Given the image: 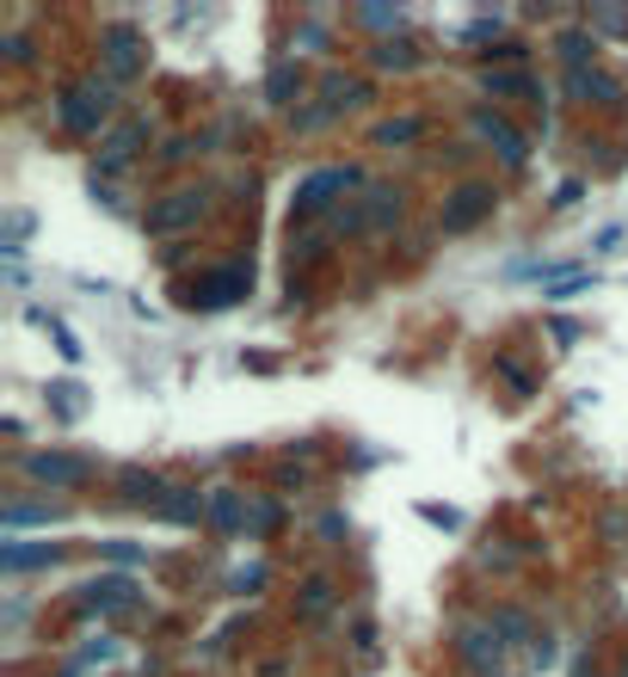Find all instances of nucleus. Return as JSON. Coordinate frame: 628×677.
<instances>
[{
	"instance_id": "nucleus-39",
	"label": "nucleus",
	"mask_w": 628,
	"mask_h": 677,
	"mask_svg": "<svg viewBox=\"0 0 628 677\" xmlns=\"http://www.w3.org/2000/svg\"><path fill=\"white\" fill-rule=\"evenodd\" d=\"M579 197H586V186H579V179H561V191H554V204L567 209V204H579Z\"/></svg>"
},
{
	"instance_id": "nucleus-9",
	"label": "nucleus",
	"mask_w": 628,
	"mask_h": 677,
	"mask_svg": "<svg viewBox=\"0 0 628 677\" xmlns=\"http://www.w3.org/2000/svg\"><path fill=\"white\" fill-rule=\"evenodd\" d=\"M25 474L43 481V487H87L93 481V462L87 456H68V450H31L25 456Z\"/></svg>"
},
{
	"instance_id": "nucleus-37",
	"label": "nucleus",
	"mask_w": 628,
	"mask_h": 677,
	"mask_svg": "<svg viewBox=\"0 0 628 677\" xmlns=\"http://www.w3.org/2000/svg\"><path fill=\"white\" fill-rule=\"evenodd\" d=\"M0 50H7V62H31V43H25L20 31H7V38H0Z\"/></svg>"
},
{
	"instance_id": "nucleus-24",
	"label": "nucleus",
	"mask_w": 628,
	"mask_h": 677,
	"mask_svg": "<svg viewBox=\"0 0 628 677\" xmlns=\"http://www.w3.org/2000/svg\"><path fill=\"white\" fill-rule=\"evenodd\" d=\"M419 117H388V124H376V149H400V142H419Z\"/></svg>"
},
{
	"instance_id": "nucleus-17",
	"label": "nucleus",
	"mask_w": 628,
	"mask_h": 677,
	"mask_svg": "<svg viewBox=\"0 0 628 677\" xmlns=\"http://www.w3.org/2000/svg\"><path fill=\"white\" fill-rule=\"evenodd\" d=\"M266 99L271 105H296V99H303V68H296L290 56H278L266 68Z\"/></svg>"
},
{
	"instance_id": "nucleus-21",
	"label": "nucleus",
	"mask_w": 628,
	"mask_h": 677,
	"mask_svg": "<svg viewBox=\"0 0 628 677\" xmlns=\"http://www.w3.org/2000/svg\"><path fill=\"white\" fill-rule=\"evenodd\" d=\"M480 93L487 99H512V93H536V80L524 68H487L480 75Z\"/></svg>"
},
{
	"instance_id": "nucleus-38",
	"label": "nucleus",
	"mask_w": 628,
	"mask_h": 677,
	"mask_svg": "<svg viewBox=\"0 0 628 677\" xmlns=\"http://www.w3.org/2000/svg\"><path fill=\"white\" fill-rule=\"evenodd\" d=\"M296 43H308V50H321V43H326V31H321L315 20H303V25H296Z\"/></svg>"
},
{
	"instance_id": "nucleus-1",
	"label": "nucleus",
	"mask_w": 628,
	"mask_h": 677,
	"mask_svg": "<svg viewBox=\"0 0 628 677\" xmlns=\"http://www.w3.org/2000/svg\"><path fill=\"white\" fill-rule=\"evenodd\" d=\"M56 117H62L68 136H99L117 117V87L105 75H87L80 87H68V93L56 99Z\"/></svg>"
},
{
	"instance_id": "nucleus-23",
	"label": "nucleus",
	"mask_w": 628,
	"mask_h": 677,
	"mask_svg": "<svg viewBox=\"0 0 628 677\" xmlns=\"http://www.w3.org/2000/svg\"><path fill=\"white\" fill-rule=\"evenodd\" d=\"M62 506H38V499H13L7 506V529H25V524H56Z\"/></svg>"
},
{
	"instance_id": "nucleus-32",
	"label": "nucleus",
	"mask_w": 628,
	"mask_h": 677,
	"mask_svg": "<svg viewBox=\"0 0 628 677\" xmlns=\"http://www.w3.org/2000/svg\"><path fill=\"white\" fill-rule=\"evenodd\" d=\"M204 149H209L204 136H172L167 149H161V161H167V167H179V161H191V154H204Z\"/></svg>"
},
{
	"instance_id": "nucleus-13",
	"label": "nucleus",
	"mask_w": 628,
	"mask_h": 677,
	"mask_svg": "<svg viewBox=\"0 0 628 677\" xmlns=\"http://www.w3.org/2000/svg\"><path fill=\"white\" fill-rule=\"evenodd\" d=\"M480 216H494V186H457L438 222H444V234H469Z\"/></svg>"
},
{
	"instance_id": "nucleus-33",
	"label": "nucleus",
	"mask_w": 628,
	"mask_h": 677,
	"mask_svg": "<svg viewBox=\"0 0 628 677\" xmlns=\"http://www.w3.org/2000/svg\"><path fill=\"white\" fill-rule=\"evenodd\" d=\"M247 529H253V536L278 529V499H259V506H247Z\"/></svg>"
},
{
	"instance_id": "nucleus-5",
	"label": "nucleus",
	"mask_w": 628,
	"mask_h": 677,
	"mask_svg": "<svg viewBox=\"0 0 628 677\" xmlns=\"http://www.w3.org/2000/svg\"><path fill=\"white\" fill-rule=\"evenodd\" d=\"M363 99H370V80L339 75V68H326V75H321V105H296V130H326L333 117L358 112Z\"/></svg>"
},
{
	"instance_id": "nucleus-6",
	"label": "nucleus",
	"mask_w": 628,
	"mask_h": 677,
	"mask_svg": "<svg viewBox=\"0 0 628 677\" xmlns=\"http://www.w3.org/2000/svg\"><path fill=\"white\" fill-rule=\"evenodd\" d=\"M209 197H216L209 186L167 191V197L149 209V234H185V228H197V222H204V209H209Z\"/></svg>"
},
{
	"instance_id": "nucleus-4",
	"label": "nucleus",
	"mask_w": 628,
	"mask_h": 677,
	"mask_svg": "<svg viewBox=\"0 0 628 677\" xmlns=\"http://www.w3.org/2000/svg\"><path fill=\"white\" fill-rule=\"evenodd\" d=\"M99 68H105L112 87H130V80L149 68V43H142V31H136L130 20H112L99 31Z\"/></svg>"
},
{
	"instance_id": "nucleus-42",
	"label": "nucleus",
	"mask_w": 628,
	"mask_h": 677,
	"mask_svg": "<svg viewBox=\"0 0 628 677\" xmlns=\"http://www.w3.org/2000/svg\"><path fill=\"white\" fill-rule=\"evenodd\" d=\"M112 653H117L112 640H93V647H87V653H80V659H87V665H105V659H112Z\"/></svg>"
},
{
	"instance_id": "nucleus-22",
	"label": "nucleus",
	"mask_w": 628,
	"mask_h": 677,
	"mask_svg": "<svg viewBox=\"0 0 628 677\" xmlns=\"http://www.w3.org/2000/svg\"><path fill=\"white\" fill-rule=\"evenodd\" d=\"M487 622H494L499 635H512L517 647H530V653H536V647H542V640H536V622L524 616V610H494V616H487Z\"/></svg>"
},
{
	"instance_id": "nucleus-18",
	"label": "nucleus",
	"mask_w": 628,
	"mask_h": 677,
	"mask_svg": "<svg viewBox=\"0 0 628 677\" xmlns=\"http://www.w3.org/2000/svg\"><path fill=\"white\" fill-rule=\"evenodd\" d=\"M117 487H124V499H130V506H161V499H167V481H161V474H149V469H124L117 474Z\"/></svg>"
},
{
	"instance_id": "nucleus-10",
	"label": "nucleus",
	"mask_w": 628,
	"mask_h": 677,
	"mask_svg": "<svg viewBox=\"0 0 628 677\" xmlns=\"http://www.w3.org/2000/svg\"><path fill=\"white\" fill-rule=\"evenodd\" d=\"M457 659L469 665V672L494 677V665L505 659V640H499L494 622H462V628H457Z\"/></svg>"
},
{
	"instance_id": "nucleus-29",
	"label": "nucleus",
	"mask_w": 628,
	"mask_h": 677,
	"mask_svg": "<svg viewBox=\"0 0 628 677\" xmlns=\"http://www.w3.org/2000/svg\"><path fill=\"white\" fill-rule=\"evenodd\" d=\"M591 283H598V278H591V271H567V278H554V283H549V290H542V296H554V302H567V296H586Z\"/></svg>"
},
{
	"instance_id": "nucleus-3",
	"label": "nucleus",
	"mask_w": 628,
	"mask_h": 677,
	"mask_svg": "<svg viewBox=\"0 0 628 677\" xmlns=\"http://www.w3.org/2000/svg\"><path fill=\"white\" fill-rule=\"evenodd\" d=\"M395 222H400V191L395 186H363L326 228H333V234H388Z\"/></svg>"
},
{
	"instance_id": "nucleus-11",
	"label": "nucleus",
	"mask_w": 628,
	"mask_h": 677,
	"mask_svg": "<svg viewBox=\"0 0 628 677\" xmlns=\"http://www.w3.org/2000/svg\"><path fill=\"white\" fill-rule=\"evenodd\" d=\"M142 142H149V117H124V124L99 142V179H117V173L142 154Z\"/></svg>"
},
{
	"instance_id": "nucleus-27",
	"label": "nucleus",
	"mask_w": 628,
	"mask_h": 677,
	"mask_svg": "<svg viewBox=\"0 0 628 677\" xmlns=\"http://www.w3.org/2000/svg\"><path fill=\"white\" fill-rule=\"evenodd\" d=\"M99 554H105V561H117V566L149 561V548H142V542H124V536H112V542H99Z\"/></svg>"
},
{
	"instance_id": "nucleus-30",
	"label": "nucleus",
	"mask_w": 628,
	"mask_h": 677,
	"mask_svg": "<svg viewBox=\"0 0 628 677\" xmlns=\"http://www.w3.org/2000/svg\"><path fill=\"white\" fill-rule=\"evenodd\" d=\"M376 62H382V68H413V43H400V38H382L376 43Z\"/></svg>"
},
{
	"instance_id": "nucleus-31",
	"label": "nucleus",
	"mask_w": 628,
	"mask_h": 677,
	"mask_svg": "<svg viewBox=\"0 0 628 677\" xmlns=\"http://www.w3.org/2000/svg\"><path fill=\"white\" fill-rule=\"evenodd\" d=\"M321 610H333V579H308L303 585V616H321Z\"/></svg>"
},
{
	"instance_id": "nucleus-7",
	"label": "nucleus",
	"mask_w": 628,
	"mask_h": 677,
	"mask_svg": "<svg viewBox=\"0 0 628 677\" xmlns=\"http://www.w3.org/2000/svg\"><path fill=\"white\" fill-rule=\"evenodd\" d=\"M469 130H475V142H487V149H494L512 173L530 161V142H524V130H517V124H505L494 105H475V112H469Z\"/></svg>"
},
{
	"instance_id": "nucleus-8",
	"label": "nucleus",
	"mask_w": 628,
	"mask_h": 677,
	"mask_svg": "<svg viewBox=\"0 0 628 677\" xmlns=\"http://www.w3.org/2000/svg\"><path fill=\"white\" fill-rule=\"evenodd\" d=\"M253 290V271L247 265H216V271H204V278L191 283V308H234V302Z\"/></svg>"
},
{
	"instance_id": "nucleus-35",
	"label": "nucleus",
	"mask_w": 628,
	"mask_h": 677,
	"mask_svg": "<svg viewBox=\"0 0 628 677\" xmlns=\"http://www.w3.org/2000/svg\"><path fill=\"white\" fill-rule=\"evenodd\" d=\"M50 338H56V352H62V358H68V363H80V338L68 333L62 320H50Z\"/></svg>"
},
{
	"instance_id": "nucleus-40",
	"label": "nucleus",
	"mask_w": 628,
	"mask_h": 677,
	"mask_svg": "<svg viewBox=\"0 0 628 677\" xmlns=\"http://www.w3.org/2000/svg\"><path fill=\"white\" fill-rule=\"evenodd\" d=\"M266 585V566H247V573H234V591H259Z\"/></svg>"
},
{
	"instance_id": "nucleus-36",
	"label": "nucleus",
	"mask_w": 628,
	"mask_h": 677,
	"mask_svg": "<svg viewBox=\"0 0 628 677\" xmlns=\"http://www.w3.org/2000/svg\"><path fill=\"white\" fill-rule=\"evenodd\" d=\"M419 518H425V524H444V529L462 524V511H450V506H419Z\"/></svg>"
},
{
	"instance_id": "nucleus-25",
	"label": "nucleus",
	"mask_w": 628,
	"mask_h": 677,
	"mask_svg": "<svg viewBox=\"0 0 628 677\" xmlns=\"http://www.w3.org/2000/svg\"><path fill=\"white\" fill-rule=\"evenodd\" d=\"M499 31H505V20H499V13H480V20H469L462 25V43H499Z\"/></svg>"
},
{
	"instance_id": "nucleus-19",
	"label": "nucleus",
	"mask_w": 628,
	"mask_h": 677,
	"mask_svg": "<svg viewBox=\"0 0 628 677\" xmlns=\"http://www.w3.org/2000/svg\"><path fill=\"white\" fill-rule=\"evenodd\" d=\"M591 50H598V31H586V25H573V31H561L554 38V56H561V68H591Z\"/></svg>"
},
{
	"instance_id": "nucleus-28",
	"label": "nucleus",
	"mask_w": 628,
	"mask_h": 677,
	"mask_svg": "<svg viewBox=\"0 0 628 677\" xmlns=\"http://www.w3.org/2000/svg\"><path fill=\"white\" fill-rule=\"evenodd\" d=\"M586 31H610V38H628V13H610V7H591Z\"/></svg>"
},
{
	"instance_id": "nucleus-14",
	"label": "nucleus",
	"mask_w": 628,
	"mask_h": 677,
	"mask_svg": "<svg viewBox=\"0 0 628 677\" xmlns=\"http://www.w3.org/2000/svg\"><path fill=\"white\" fill-rule=\"evenodd\" d=\"M567 99H579V105H623V87H616L604 68H573V75H567Z\"/></svg>"
},
{
	"instance_id": "nucleus-15",
	"label": "nucleus",
	"mask_w": 628,
	"mask_h": 677,
	"mask_svg": "<svg viewBox=\"0 0 628 677\" xmlns=\"http://www.w3.org/2000/svg\"><path fill=\"white\" fill-rule=\"evenodd\" d=\"M62 548L56 542H25V536H13V542L0 548V566L7 573H38V566H56Z\"/></svg>"
},
{
	"instance_id": "nucleus-12",
	"label": "nucleus",
	"mask_w": 628,
	"mask_h": 677,
	"mask_svg": "<svg viewBox=\"0 0 628 677\" xmlns=\"http://www.w3.org/2000/svg\"><path fill=\"white\" fill-rule=\"evenodd\" d=\"M136 603V579L130 573H99L93 585H80V616H117Z\"/></svg>"
},
{
	"instance_id": "nucleus-34",
	"label": "nucleus",
	"mask_w": 628,
	"mask_h": 677,
	"mask_svg": "<svg viewBox=\"0 0 628 677\" xmlns=\"http://www.w3.org/2000/svg\"><path fill=\"white\" fill-rule=\"evenodd\" d=\"M50 400H56L62 419H80V382H56V388H50Z\"/></svg>"
},
{
	"instance_id": "nucleus-16",
	"label": "nucleus",
	"mask_w": 628,
	"mask_h": 677,
	"mask_svg": "<svg viewBox=\"0 0 628 677\" xmlns=\"http://www.w3.org/2000/svg\"><path fill=\"white\" fill-rule=\"evenodd\" d=\"M154 518H161V524H197V518H209V493H197V487H167V499L154 506Z\"/></svg>"
},
{
	"instance_id": "nucleus-2",
	"label": "nucleus",
	"mask_w": 628,
	"mask_h": 677,
	"mask_svg": "<svg viewBox=\"0 0 628 677\" xmlns=\"http://www.w3.org/2000/svg\"><path fill=\"white\" fill-rule=\"evenodd\" d=\"M370 186V179H363L358 167H315L303 179V186H296V197H290V204H296V216H303V222H315V216H321V222H333V216H339V197H351V191H363Z\"/></svg>"
},
{
	"instance_id": "nucleus-41",
	"label": "nucleus",
	"mask_w": 628,
	"mask_h": 677,
	"mask_svg": "<svg viewBox=\"0 0 628 677\" xmlns=\"http://www.w3.org/2000/svg\"><path fill=\"white\" fill-rule=\"evenodd\" d=\"M487 56H499V62H524V56H530V50H524V43H512V38H505V43H494Z\"/></svg>"
},
{
	"instance_id": "nucleus-26",
	"label": "nucleus",
	"mask_w": 628,
	"mask_h": 677,
	"mask_svg": "<svg viewBox=\"0 0 628 677\" xmlns=\"http://www.w3.org/2000/svg\"><path fill=\"white\" fill-rule=\"evenodd\" d=\"M351 20H358V25H370V31H395V25L407 20V7H358Z\"/></svg>"
},
{
	"instance_id": "nucleus-20",
	"label": "nucleus",
	"mask_w": 628,
	"mask_h": 677,
	"mask_svg": "<svg viewBox=\"0 0 628 677\" xmlns=\"http://www.w3.org/2000/svg\"><path fill=\"white\" fill-rule=\"evenodd\" d=\"M209 524L216 529H247V506L234 487H209Z\"/></svg>"
}]
</instances>
